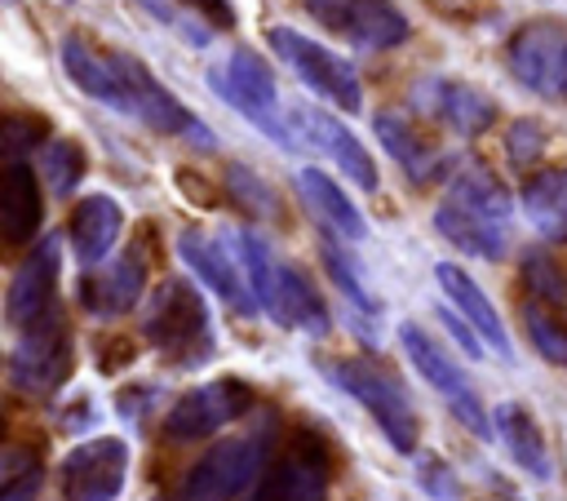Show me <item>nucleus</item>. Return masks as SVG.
<instances>
[{
    "label": "nucleus",
    "mask_w": 567,
    "mask_h": 501,
    "mask_svg": "<svg viewBox=\"0 0 567 501\" xmlns=\"http://www.w3.org/2000/svg\"><path fill=\"white\" fill-rule=\"evenodd\" d=\"M523 328H527V341L536 346L540 359L567 368V315H563V310H554V306L527 297V301H523Z\"/></svg>",
    "instance_id": "obj_30"
},
{
    "label": "nucleus",
    "mask_w": 567,
    "mask_h": 501,
    "mask_svg": "<svg viewBox=\"0 0 567 501\" xmlns=\"http://www.w3.org/2000/svg\"><path fill=\"white\" fill-rule=\"evenodd\" d=\"M412 98H416V106H421L430 120H439L443 129H452V133H461V137H478V133H487L492 120H496V102H492L483 89L465 84V80L430 75V80H421V84L412 89Z\"/></svg>",
    "instance_id": "obj_13"
},
{
    "label": "nucleus",
    "mask_w": 567,
    "mask_h": 501,
    "mask_svg": "<svg viewBox=\"0 0 567 501\" xmlns=\"http://www.w3.org/2000/svg\"><path fill=\"white\" fill-rule=\"evenodd\" d=\"M505 62L523 89L540 98H567V22L558 18L523 22L505 44Z\"/></svg>",
    "instance_id": "obj_8"
},
{
    "label": "nucleus",
    "mask_w": 567,
    "mask_h": 501,
    "mask_svg": "<svg viewBox=\"0 0 567 501\" xmlns=\"http://www.w3.org/2000/svg\"><path fill=\"white\" fill-rule=\"evenodd\" d=\"M177 253H182V262H186L221 301L248 306L252 293H248V284H244V275H239L230 248H221V239H213V235L199 231V226H186V231H177Z\"/></svg>",
    "instance_id": "obj_20"
},
{
    "label": "nucleus",
    "mask_w": 567,
    "mask_h": 501,
    "mask_svg": "<svg viewBox=\"0 0 567 501\" xmlns=\"http://www.w3.org/2000/svg\"><path fill=\"white\" fill-rule=\"evenodd\" d=\"M323 266H328L332 284H337V288H341V293H346V297H350V301H354L359 310H368V315L377 310V297H372V293L363 288V279H359L354 262H350V257H346V253H341V248H337L332 239H323Z\"/></svg>",
    "instance_id": "obj_36"
},
{
    "label": "nucleus",
    "mask_w": 567,
    "mask_h": 501,
    "mask_svg": "<svg viewBox=\"0 0 567 501\" xmlns=\"http://www.w3.org/2000/svg\"><path fill=\"white\" fill-rule=\"evenodd\" d=\"M496 421H492V430L501 434V443H505V452L514 457V466H523L532 479H549L554 474V461H549V443H545V434H540V426H536V417L523 408V403H501L496 412H492Z\"/></svg>",
    "instance_id": "obj_27"
},
{
    "label": "nucleus",
    "mask_w": 567,
    "mask_h": 501,
    "mask_svg": "<svg viewBox=\"0 0 567 501\" xmlns=\"http://www.w3.org/2000/svg\"><path fill=\"white\" fill-rule=\"evenodd\" d=\"M252 501H279V497H275V488L266 483V488H257V492H252Z\"/></svg>",
    "instance_id": "obj_43"
},
{
    "label": "nucleus",
    "mask_w": 567,
    "mask_h": 501,
    "mask_svg": "<svg viewBox=\"0 0 567 501\" xmlns=\"http://www.w3.org/2000/svg\"><path fill=\"white\" fill-rule=\"evenodd\" d=\"M297 195H301V204L315 213V222H323L337 239H350V244H359L363 235H368V222H363V213L354 208V200L323 173V168H315V164H306V168H297Z\"/></svg>",
    "instance_id": "obj_24"
},
{
    "label": "nucleus",
    "mask_w": 567,
    "mask_h": 501,
    "mask_svg": "<svg viewBox=\"0 0 567 501\" xmlns=\"http://www.w3.org/2000/svg\"><path fill=\"white\" fill-rule=\"evenodd\" d=\"M372 129H377V137H381V146L390 151V160L408 173V177H416V182H430L434 173H439V164H443V151H434L430 142H425V133L408 120V115H399V111H377L372 115Z\"/></svg>",
    "instance_id": "obj_26"
},
{
    "label": "nucleus",
    "mask_w": 567,
    "mask_h": 501,
    "mask_svg": "<svg viewBox=\"0 0 567 501\" xmlns=\"http://www.w3.org/2000/svg\"><path fill=\"white\" fill-rule=\"evenodd\" d=\"M186 9H195L213 31H230L235 27V4L230 0H182Z\"/></svg>",
    "instance_id": "obj_40"
},
{
    "label": "nucleus",
    "mask_w": 567,
    "mask_h": 501,
    "mask_svg": "<svg viewBox=\"0 0 567 501\" xmlns=\"http://www.w3.org/2000/svg\"><path fill=\"white\" fill-rule=\"evenodd\" d=\"M124 231V208L115 195H84L75 208H71V222H66V235H71V253L84 262V266H97L111 257L115 239Z\"/></svg>",
    "instance_id": "obj_23"
},
{
    "label": "nucleus",
    "mask_w": 567,
    "mask_h": 501,
    "mask_svg": "<svg viewBox=\"0 0 567 501\" xmlns=\"http://www.w3.org/2000/svg\"><path fill=\"white\" fill-rule=\"evenodd\" d=\"M44 479V461L35 448L18 443V448H0V501H31L40 492Z\"/></svg>",
    "instance_id": "obj_32"
},
{
    "label": "nucleus",
    "mask_w": 567,
    "mask_h": 501,
    "mask_svg": "<svg viewBox=\"0 0 567 501\" xmlns=\"http://www.w3.org/2000/svg\"><path fill=\"white\" fill-rule=\"evenodd\" d=\"M447 200H456V204H465V208H474V213H487V217H496V222H509V213H514L509 191H505L483 164H465V168L452 177Z\"/></svg>",
    "instance_id": "obj_29"
},
{
    "label": "nucleus",
    "mask_w": 567,
    "mask_h": 501,
    "mask_svg": "<svg viewBox=\"0 0 567 501\" xmlns=\"http://www.w3.org/2000/svg\"><path fill=\"white\" fill-rule=\"evenodd\" d=\"M399 346H403V355L412 359V368L447 399V408H452V417L470 430V434H478V439H492V421H487V408H483V399L474 395V386H470V377L461 372V364L421 328V324H399Z\"/></svg>",
    "instance_id": "obj_7"
},
{
    "label": "nucleus",
    "mask_w": 567,
    "mask_h": 501,
    "mask_svg": "<svg viewBox=\"0 0 567 501\" xmlns=\"http://www.w3.org/2000/svg\"><path fill=\"white\" fill-rule=\"evenodd\" d=\"M208 84L226 98V106H235L252 129H261L275 146H301V137H297V129L279 115V89H275V71H270V62L261 58V53H252V49H230V58H226V67L221 71H208Z\"/></svg>",
    "instance_id": "obj_3"
},
{
    "label": "nucleus",
    "mask_w": 567,
    "mask_h": 501,
    "mask_svg": "<svg viewBox=\"0 0 567 501\" xmlns=\"http://www.w3.org/2000/svg\"><path fill=\"white\" fill-rule=\"evenodd\" d=\"M261 466H266V439L261 434L226 439L190 466V474L182 483L186 488L182 497L186 501H230V497H239L244 488L257 483Z\"/></svg>",
    "instance_id": "obj_9"
},
{
    "label": "nucleus",
    "mask_w": 567,
    "mask_h": 501,
    "mask_svg": "<svg viewBox=\"0 0 567 501\" xmlns=\"http://www.w3.org/2000/svg\"><path fill=\"white\" fill-rule=\"evenodd\" d=\"M40 222H44V200H40L35 168H27L22 160H9L0 173V244L9 248L31 244Z\"/></svg>",
    "instance_id": "obj_18"
},
{
    "label": "nucleus",
    "mask_w": 567,
    "mask_h": 501,
    "mask_svg": "<svg viewBox=\"0 0 567 501\" xmlns=\"http://www.w3.org/2000/svg\"><path fill=\"white\" fill-rule=\"evenodd\" d=\"M346 4H350V0H301V9H306V13H310L319 27H328V31H341Z\"/></svg>",
    "instance_id": "obj_41"
},
{
    "label": "nucleus",
    "mask_w": 567,
    "mask_h": 501,
    "mask_svg": "<svg viewBox=\"0 0 567 501\" xmlns=\"http://www.w3.org/2000/svg\"><path fill=\"white\" fill-rule=\"evenodd\" d=\"M421 483H425V492H430L434 501H456V479H452V470H447L443 461L425 457V461H421Z\"/></svg>",
    "instance_id": "obj_39"
},
{
    "label": "nucleus",
    "mask_w": 567,
    "mask_h": 501,
    "mask_svg": "<svg viewBox=\"0 0 567 501\" xmlns=\"http://www.w3.org/2000/svg\"><path fill=\"white\" fill-rule=\"evenodd\" d=\"M111 58H115V71H120V80H124V98H128V115L137 120V124H146L151 133H164V137H186L190 146H217V137L155 80V71L142 62V58H133V53H124V49H111Z\"/></svg>",
    "instance_id": "obj_5"
},
{
    "label": "nucleus",
    "mask_w": 567,
    "mask_h": 501,
    "mask_svg": "<svg viewBox=\"0 0 567 501\" xmlns=\"http://www.w3.org/2000/svg\"><path fill=\"white\" fill-rule=\"evenodd\" d=\"M142 288H146V257H142V248H128L115 262H106L102 270L80 279V301L93 315H124L142 301Z\"/></svg>",
    "instance_id": "obj_17"
},
{
    "label": "nucleus",
    "mask_w": 567,
    "mask_h": 501,
    "mask_svg": "<svg viewBox=\"0 0 567 501\" xmlns=\"http://www.w3.org/2000/svg\"><path fill=\"white\" fill-rule=\"evenodd\" d=\"M84 168H89V155L75 137H49L44 151H40V177L49 182L53 195H71L80 182H84Z\"/></svg>",
    "instance_id": "obj_31"
},
{
    "label": "nucleus",
    "mask_w": 567,
    "mask_h": 501,
    "mask_svg": "<svg viewBox=\"0 0 567 501\" xmlns=\"http://www.w3.org/2000/svg\"><path fill=\"white\" fill-rule=\"evenodd\" d=\"M266 44H270L275 58H279L310 93H319L328 106H337V111H359V106H363V84H359V71H354L350 58H341V53H332L328 44L301 35L297 27H270V31H266Z\"/></svg>",
    "instance_id": "obj_4"
},
{
    "label": "nucleus",
    "mask_w": 567,
    "mask_h": 501,
    "mask_svg": "<svg viewBox=\"0 0 567 501\" xmlns=\"http://www.w3.org/2000/svg\"><path fill=\"white\" fill-rule=\"evenodd\" d=\"M226 191H230V200H235L244 213H252V217H279V200H275L270 182H266L257 168L230 164V168H226Z\"/></svg>",
    "instance_id": "obj_34"
},
{
    "label": "nucleus",
    "mask_w": 567,
    "mask_h": 501,
    "mask_svg": "<svg viewBox=\"0 0 567 501\" xmlns=\"http://www.w3.org/2000/svg\"><path fill=\"white\" fill-rule=\"evenodd\" d=\"M341 35L354 40L359 49H399L412 35L408 13L394 0H350L341 18Z\"/></svg>",
    "instance_id": "obj_25"
},
{
    "label": "nucleus",
    "mask_w": 567,
    "mask_h": 501,
    "mask_svg": "<svg viewBox=\"0 0 567 501\" xmlns=\"http://www.w3.org/2000/svg\"><path fill=\"white\" fill-rule=\"evenodd\" d=\"M75 368V346H71V328L62 319V310L53 306L49 315H40L35 324L22 328V341L9 359V377L18 381V390L27 395H53L66 386Z\"/></svg>",
    "instance_id": "obj_6"
},
{
    "label": "nucleus",
    "mask_w": 567,
    "mask_h": 501,
    "mask_svg": "<svg viewBox=\"0 0 567 501\" xmlns=\"http://www.w3.org/2000/svg\"><path fill=\"white\" fill-rule=\"evenodd\" d=\"M545 142H549L545 124L532 120V115H518V120L505 129V160H509V168H532V164L545 155Z\"/></svg>",
    "instance_id": "obj_35"
},
{
    "label": "nucleus",
    "mask_w": 567,
    "mask_h": 501,
    "mask_svg": "<svg viewBox=\"0 0 567 501\" xmlns=\"http://www.w3.org/2000/svg\"><path fill=\"white\" fill-rule=\"evenodd\" d=\"M261 310H270V319L284 324V328H301L310 337H323L328 333V306H323L319 288L310 284V275H301L288 262H279L275 284H270V297L261 301Z\"/></svg>",
    "instance_id": "obj_21"
},
{
    "label": "nucleus",
    "mask_w": 567,
    "mask_h": 501,
    "mask_svg": "<svg viewBox=\"0 0 567 501\" xmlns=\"http://www.w3.org/2000/svg\"><path fill=\"white\" fill-rule=\"evenodd\" d=\"M142 337L146 346H155L159 355L177 359L182 368H195L213 355L217 337H213V319H208V306L199 297V288L182 275L164 279L151 301H146V315H142Z\"/></svg>",
    "instance_id": "obj_1"
},
{
    "label": "nucleus",
    "mask_w": 567,
    "mask_h": 501,
    "mask_svg": "<svg viewBox=\"0 0 567 501\" xmlns=\"http://www.w3.org/2000/svg\"><path fill=\"white\" fill-rule=\"evenodd\" d=\"M439 18H447V22H456V27H470V22H478V18H487L492 13V0H425Z\"/></svg>",
    "instance_id": "obj_38"
},
{
    "label": "nucleus",
    "mask_w": 567,
    "mask_h": 501,
    "mask_svg": "<svg viewBox=\"0 0 567 501\" xmlns=\"http://www.w3.org/2000/svg\"><path fill=\"white\" fill-rule=\"evenodd\" d=\"M434 279H439V288H443V297L452 301V310H461V319H465L501 359H509V355H514V350H509V333H505V324H501L492 297H487L456 262H439V266H434Z\"/></svg>",
    "instance_id": "obj_22"
},
{
    "label": "nucleus",
    "mask_w": 567,
    "mask_h": 501,
    "mask_svg": "<svg viewBox=\"0 0 567 501\" xmlns=\"http://www.w3.org/2000/svg\"><path fill=\"white\" fill-rule=\"evenodd\" d=\"M128 474L124 439H89L62 461V497L66 501H115Z\"/></svg>",
    "instance_id": "obj_11"
},
{
    "label": "nucleus",
    "mask_w": 567,
    "mask_h": 501,
    "mask_svg": "<svg viewBox=\"0 0 567 501\" xmlns=\"http://www.w3.org/2000/svg\"><path fill=\"white\" fill-rule=\"evenodd\" d=\"M292 129L301 142L319 146L359 191H377L381 186V173H377V160L368 155V146L323 106H292Z\"/></svg>",
    "instance_id": "obj_12"
},
{
    "label": "nucleus",
    "mask_w": 567,
    "mask_h": 501,
    "mask_svg": "<svg viewBox=\"0 0 567 501\" xmlns=\"http://www.w3.org/2000/svg\"><path fill=\"white\" fill-rule=\"evenodd\" d=\"M439 315H443L447 333H452V337H456V341L465 346V355H474V359H478V355H483V346H478L483 337H478V333H474V328H470V324H465V319H461L456 310H439Z\"/></svg>",
    "instance_id": "obj_42"
},
{
    "label": "nucleus",
    "mask_w": 567,
    "mask_h": 501,
    "mask_svg": "<svg viewBox=\"0 0 567 501\" xmlns=\"http://www.w3.org/2000/svg\"><path fill=\"white\" fill-rule=\"evenodd\" d=\"M58 58H62L66 80H71L80 93H89L93 102H102V106H111V111L128 115L124 80H120V71H115V58H111V53H102V49H97V44H89L80 31H71V35H62Z\"/></svg>",
    "instance_id": "obj_15"
},
{
    "label": "nucleus",
    "mask_w": 567,
    "mask_h": 501,
    "mask_svg": "<svg viewBox=\"0 0 567 501\" xmlns=\"http://www.w3.org/2000/svg\"><path fill=\"white\" fill-rule=\"evenodd\" d=\"M58 275H62V244L58 239H40L35 253L18 266L9 297H4V315L13 328L35 324L40 315H49L58 306Z\"/></svg>",
    "instance_id": "obj_14"
},
{
    "label": "nucleus",
    "mask_w": 567,
    "mask_h": 501,
    "mask_svg": "<svg viewBox=\"0 0 567 501\" xmlns=\"http://www.w3.org/2000/svg\"><path fill=\"white\" fill-rule=\"evenodd\" d=\"M252 408V390L239 381V377H217L208 386H195L186 390L173 408H168V439H204L213 430H221L226 421L244 417Z\"/></svg>",
    "instance_id": "obj_10"
},
{
    "label": "nucleus",
    "mask_w": 567,
    "mask_h": 501,
    "mask_svg": "<svg viewBox=\"0 0 567 501\" xmlns=\"http://www.w3.org/2000/svg\"><path fill=\"white\" fill-rule=\"evenodd\" d=\"M0 421H4V408H0Z\"/></svg>",
    "instance_id": "obj_44"
},
{
    "label": "nucleus",
    "mask_w": 567,
    "mask_h": 501,
    "mask_svg": "<svg viewBox=\"0 0 567 501\" xmlns=\"http://www.w3.org/2000/svg\"><path fill=\"white\" fill-rule=\"evenodd\" d=\"M434 231L447 244H456L461 253L483 257V262H501L509 253V222H496L487 213H474V208H465V204H456L447 195L434 208Z\"/></svg>",
    "instance_id": "obj_19"
},
{
    "label": "nucleus",
    "mask_w": 567,
    "mask_h": 501,
    "mask_svg": "<svg viewBox=\"0 0 567 501\" xmlns=\"http://www.w3.org/2000/svg\"><path fill=\"white\" fill-rule=\"evenodd\" d=\"M319 368L332 377V386H341L350 399H359V403L372 412V421L381 426V434L390 439L394 452H416V434H421L416 408H412L403 381H399L390 368H381V364H372V359H363V355L319 359Z\"/></svg>",
    "instance_id": "obj_2"
},
{
    "label": "nucleus",
    "mask_w": 567,
    "mask_h": 501,
    "mask_svg": "<svg viewBox=\"0 0 567 501\" xmlns=\"http://www.w3.org/2000/svg\"><path fill=\"white\" fill-rule=\"evenodd\" d=\"M523 284H527V293L536 301H545V306H554V310L567 315V270L545 248L523 253Z\"/></svg>",
    "instance_id": "obj_33"
},
{
    "label": "nucleus",
    "mask_w": 567,
    "mask_h": 501,
    "mask_svg": "<svg viewBox=\"0 0 567 501\" xmlns=\"http://www.w3.org/2000/svg\"><path fill=\"white\" fill-rule=\"evenodd\" d=\"M40 137H44L40 115H4L0 120V155L4 160H22L27 151H35Z\"/></svg>",
    "instance_id": "obj_37"
},
{
    "label": "nucleus",
    "mask_w": 567,
    "mask_h": 501,
    "mask_svg": "<svg viewBox=\"0 0 567 501\" xmlns=\"http://www.w3.org/2000/svg\"><path fill=\"white\" fill-rule=\"evenodd\" d=\"M279 501H328V452L315 430H297L284 448V461L270 474Z\"/></svg>",
    "instance_id": "obj_16"
},
{
    "label": "nucleus",
    "mask_w": 567,
    "mask_h": 501,
    "mask_svg": "<svg viewBox=\"0 0 567 501\" xmlns=\"http://www.w3.org/2000/svg\"><path fill=\"white\" fill-rule=\"evenodd\" d=\"M518 200L540 239H549V244L567 239V164H549V168L532 173Z\"/></svg>",
    "instance_id": "obj_28"
}]
</instances>
